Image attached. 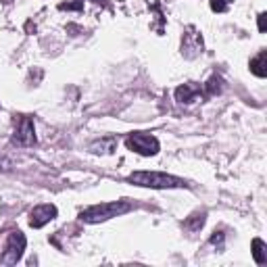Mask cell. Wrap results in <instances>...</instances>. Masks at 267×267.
I'll return each mask as SVG.
<instances>
[{
  "label": "cell",
  "instance_id": "6da1fadb",
  "mask_svg": "<svg viewBox=\"0 0 267 267\" xmlns=\"http://www.w3.org/2000/svg\"><path fill=\"white\" fill-rule=\"evenodd\" d=\"M127 181H132V184H136V186L157 188V190L186 186L184 179H179L176 176H169V174H159V172H134L130 178H127Z\"/></svg>",
  "mask_w": 267,
  "mask_h": 267
},
{
  "label": "cell",
  "instance_id": "7a4b0ae2",
  "mask_svg": "<svg viewBox=\"0 0 267 267\" xmlns=\"http://www.w3.org/2000/svg\"><path fill=\"white\" fill-rule=\"evenodd\" d=\"M132 209L130 202L125 200H113V202H100V205H94V207H88L86 211H82V221L86 223H100V221H106L111 217H117V215H123Z\"/></svg>",
  "mask_w": 267,
  "mask_h": 267
},
{
  "label": "cell",
  "instance_id": "3957f363",
  "mask_svg": "<svg viewBox=\"0 0 267 267\" xmlns=\"http://www.w3.org/2000/svg\"><path fill=\"white\" fill-rule=\"evenodd\" d=\"M125 146L130 151L142 155V157H153L159 153V140L151 134H144V132H136L130 134L125 138Z\"/></svg>",
  "mask_w": 267,
  "mask_h": 267
},
{
  "label": "cell",
  "instance_id": "277c9868",
  "mask_svg": "<svg viewBox=\"0 0 267 267\" xmlns=\"http://www.w3.org/2000/svg\"><path fill=\"white\" fill-rule=\"evenodd\" d=\"M25 244H27V240H25V236L19 230L17 232H10L8 238H6V244H4V253L0 255V263H4V265H17V261L23 257Z\"/></svg>",
  "mask_w": 267,
  "mask_h": 267
},
{
  "label": "cell",
  "instance_id": "5b68a950",
  "mask_svg": "<svg viewBox=\"0 0 267 267\" xmlns=\"http://www.w3.org/2000/svg\"><path fill=\"white\" fill-rule=\"evenodd\" d=\"M13 142L17 146H34L36 144V130H34V121L29 117H21L17 127H15V136Z\"/></svg>",
  "mask_w": 267,
  "mask_h": 267
},
{
  "label": "cell",
  "instance_id": "8992f818",
  "mask_svg": "<svg viewBox=\"0 0 267 267\" xmlns=\"http://www.w3.org/2000/svg\"><path fill=\"white\" fill-rule=\"evenodd\" d=\"M57 207L55 205H38V207H34L29 211V226L31 228H36V230H40V228H44L46 223H50L52 219L57 217Z\"/></svg>",
  "mask_w": 267,
  "mask_h": 267
},
{
  "label": "cell",
  "instance_id": "52a82bcc",
  "mask_svg": "<svg viewBox=\"0 0 267 267\" xmlns=\"http://www.w3.org/2000/svg\"><path fill=\"white\" fill-rule=\"evenodd\" d=\"M200 94V88L194 86V84H184V86H179L176 90V98L178 102H194Z\"/></svg>",
  "mask_w": 267,
  "mask_h": 267
},
{
  "label": "cell",
  "instance_id": "ba28073f",
  "mask_svg": "<svg viewBox=\"0 0 267 267\" xmlns=\"http://www.w3.org/2000/svg\"><path fill=\"white\" fill-rule=\"evenodd\" d=\"M251 71L257 78H265L267 76V52L265 50H261L257 57L251 59Z\"/></svg>",
  "mask_w": 267,
  "mask_h": 267
},
{
  "label": "cell",
  "instance_id": "9c48e42d",
  "mask_svg": "<svg viewBox=\"0 0 267 267\" xmlns=\"http://www.w3.org/2000/svg\"><path fill=\"white\" fill-rule=\"evenodd\" d=\"M253 257L257 265H265L267 263V247L261 238H255L253 240Z\"/></svg>",
  "mask_w": 267,
  "mask_h": 267
},
{
  "label": "cell",
  "instance_id": "30bf717a",
  "mask_svg": "<svg viewBox=\"0 0 267 267\" xmlns=\"http://www.w3.org/2000/svg\"><path fill=\"white\" fill-rule=\"evenodd\" d=\"M115 146H117V138H104L100 142H94L90 148L92 153H113Z\"/></svg>",
  "mask_w": 267,
  "mask_h": 267
},
{
  "label": "cell",
  "instance_id": "8fae6325",
  "mask_svg": "<svg viewBox=\"0 0 267 267\" xmlns=\"http://www.w3.org/2000/svg\"><path fill=\"white\" fill-rule=\"evenodd\" d=\"M202 226H205V213H194L192 217L186 219V228L190 232H198Z\"/></svg>",
  "mask_w": 267,
  "mask_h": 267
},
{
  "label": "cell",
  "instance_id": "7c38bea8",
  "mask_svg": "<svg viewBox=\"0 0 267 267\" xmlns=\"http://www.w3.org/2000/svg\"><path fill=\"white\" fill-rule=\"evenodd\" d=\"M205 92H207V96H215V94H219V92H221V80H219L217 76H213V78L205 84Z\"/></svg>",
  "mask_w": 267,
  "mask_h": 267
},
{
  "label": "cell",
  "instance_id": "4fadbf2b",
  "mask_svg": "<svg viewBox=\"0 0 267 267\" xmlns=\"http://www.w3.org/2000/svg\"><path fill=\"white\" fill-rule=\"evenodd\" d=\"M230 2L232 0H209V4L215 13H226V10L230 8Z\"/></svg>",
  "mask_w": 267,
  "mask_h": 267
},
{
  "label": "cell",
  "instance_id": "5bb4252c",
  "mask_svg": "<svg viewBox=\"0 0 267 267\" xmlns=\"http://www.w3.org/2000/svg\"><path fill=\"white\" fill-rule=\"evenodd\" d=\"M59 8L61 10H84V0H78V2H63Z\"/></svg>",
  "mask_w": 267,
  "mask_h": 267
},
{
  "label": "cell",
  "instance_id": "9a60e30c",
  "mask_svg": "<svg viewBox=\"0 0 267 267\" xmlns=\"http://www.w3.org/2000/svg\"><path fill=\"white\" fill-rule=\"evenodd\" d=\"M265 29H267V15H265V13H261V15H259V31L263 34Z\"/></svg>",
  "mask_w": 267,
  "mask_h": 267
},
{
  "label": "cell",
  "instance_id": "2e32d148",
  "mask_svg": "<svg viewBox=\"0 0 267 267\" xmlns=\"http://www.w3.org/2000/svg\"><path fill=\"white\" fill-rule=\"evenodd\" d=\"M221 240H223V236H221V232H215V236H211V244H221Z\"/></svg>",
  "mask_w": 267,
  "mask_h": 267
}]
</instances>
